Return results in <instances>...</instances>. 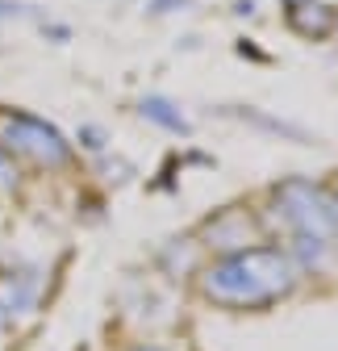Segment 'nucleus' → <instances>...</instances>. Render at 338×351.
Masks as SVG:
<instances>
[{"label":"nucleus","instance_id":"1","mask_svg":"<svg viewBox=\"0 0 338 351\" xmlns=\"http://www.w3.org/2000/svg\"><path fill=\"white\" fill-rule=\"evenodd\" d=\"M301 280V268L292 263L284 247L255 243L234 255H218L213 263L200 268V297L222 305V310L246 314V310H268L284 301Z\"/></svg>","mask_w":338,"mask_h":351},{"label":"nucleus","instance_id":"2","mask_svg":"<svg viewBox=\"0 0 338 351\" xmlns=\"http://www.w3.org/2000/svg\"><path fill=\"white\" fill-rule=\"evenodd\" d=\"M0 147L13 163H29L42 171H59L71 163V143L38 113H5L0 117Z\"/></svg>","mask_w":338,"mask_h":351},{"label":"nucleus","instance_id":"3","mask_svg":"<svg viewBox=\"0 0 338 351\" xmlns=\"http://www.w3.org/2000/svg\"><path fill=\"white\" fill-rule=\"evenodd\" d=\"M272 209L280 213V226L297 239V234H313V239H334L338 234V201L309 180H284L272 189Z\"/></svg>","mask_w":338,"mask_h":351},{"label":"nucleus","instance_id":"4","mask_svg":"<svg viewBox=\"0 0 338 351\" xmlns=\"http://www.w3.org/2000/svg\"><path fill=\"white\" fill-rule=\"evenodd\" d=\"M259 222L250 217L246 209H222V213H213L209 222L200 226V247L205 251H213V255H234V251H246V247H255L259 243Z\"/></svg>","mask_w":338,"mask_h":351},{"label":"nucleus","instance_id":"5","mask_svg":"<svg viewBox=\"0 0 338 351\" xmlns=\"http://www.w3.org/2000/svg\"><path fill=\"white\" fill-rule=\"evenodd\" d=\"M42 305V276L38 272H0V330H17Z\"/></svg>","mask_w":338,"mask_h":351},{"label":"nucleus","instance_id":"6","mask_svg":"<svg viewBox=\"0 0 338 351\" xmlns=\"http://www.w3.org/2000/svg\"><path fill=\"white\" fill-rule=\"evenodd\" d=\"M284 21H288L292 34H301V38H309V42L338 29V13L326 5V0H288Z\"/></svg>","mask_w":338,"mask_h":351},{"label":"nucleus","instance_id":"7","mask_svg":"<svg viewBox=\"0 0 338 351\" xmlns=\"http://www.w3.org/2000/svg\"><path fill=\"white\" fill-rule=\"evenodd\" d=\"M200 243L196 239H172L163 247V255H159V263L167 268V276L172 280H184V276H192V272H200Z\"/></svg>","mask_w":338,"mask_h":351},{"label":"nucleus","instance_id":"8","mask_svg":"<svg viewBox=\"0 0 338 351\" xmlns=\"http://www.w3.org/2000/svg\"><path fill=\"white\" fill-rule=\"evenodd\" d=\"M138 117L159 125V130H167V134H188V117L180 113L176 101H167V97H142L138 101Z\"/></svg>","mask_w":338,"mask_h":351},{"label":"nucleus","instance_id":"9","mask_svg":"<svg viewBox=\"0 0 338 351\" xmlns=\"http://www.w3.org/2000/svg\"><path fill=\"white\" fill-rule=\"evenodd\" d=\"M79 143L88 147V151H105V134H101L96 125H83V130H79Z\"/></svg>","mask_w":338,"mask_h":351},{"label":"nucleus","instance_id":"10","mask_svg":"<svg viewBox=\"0 0 338 351\" xmlns=\"http://www.w3.org/2000/svg\"><path fill=\"white\" fill-rule=\"evenodd\" d=\"M25 9L21 5H13V0H0V21H13V17H21Z\"/></svg>","mask_w":338,"mask_h":351},{"label":"nucleus","instance_id":"11","mask_svg":"<svg viewBox=\"0 0 338 351\" xmlns=\"http://www.w3.org/2000/svg\"><path fill=\"white\" fill-rule=\"evenodd\" d=\"M130 351H172V347H159V343H138V347H130Z\"/></svg>","mask_w":338,"mask_h":351}]
</instances>
